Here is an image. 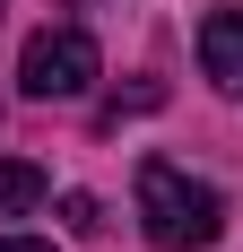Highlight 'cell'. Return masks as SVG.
Listing matches in <instances>:
<instances>
[{
    "instance_id": "3957f363",
    "label": "cell",
    "mask_w": 243,
    "mask_h": 252,
    "mask_svg": "<svg viewBox=\"0 0 243 252\" xmlns=\"http://www.w3.org/2000/svg\"><path fill=\"white\" fill-rule=\"evenodd\" d=\"M200 70H209L217 96H243V9H235V0L200 18Z\"/></svg>"
},
{
    "instance_id": "7a4b0ae2",
    "label": "cell",
    "mask_w": 243,
    "mask_h": 252,
    "mask_svg": "<svg viewBox=\"0 0 243 252\" xmlns=\"http://www.w3.org/2000/svg\"><path fill=\"white\" fill-rule=\"evenodd\" d=\"M96 70H104V52H96V35H87V26H35V35H26V52H18V87H26L35 104L87 96V87H96Z\"/></svg>"
},
{
    "instance_id": "5b68a950",
    "label": "cell",
    "mask_w": 243,
    "mask_h": 252,
    "mask_svg": "<svg viewBox=\"0 0 243 252\" xmlns=\"http://www.w3.org/2000/svg\"><path fill=\"white\" fill-rule=\"evenodd\" d=\"M0 252H52V244H35V235H0Z\"/></svg>"
},
{
    "instance_id": "277c9868",
    "label": "cell",
    "mask_w": 243,
    "mask_h": 252,
    "mask_svg": "<svg viewBox=\"0 0 243 252\" xmlns=\"http://www.w3.org/2000/svg\"><path fill=\"white\" fill-rule=\"evenodd\" d=\"M44 200H52V174L26 165V157H9L0 165V218H26V209H44Z\"/></svg>"
},
{
    "instance_id": "6da1fadb",
    "label": "cell",
    "mask_w": 243,
    "mask_h": 252,
    "mask_svg": "<svg viewBox=\"0 0 243 252\" xmlns=\"http://www.w3.org/2000/svg\"><path fill=\"white\" fill-rule=\"evenodd\" d=\"M139 226H148L156 252H209L226 235V191L165 165V157H148L139 165Z\"/></svg>"
}]
</instances>
